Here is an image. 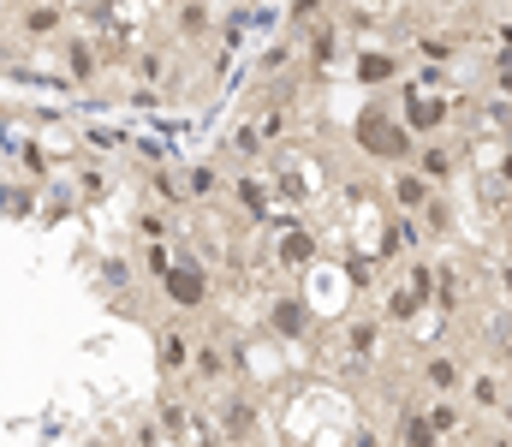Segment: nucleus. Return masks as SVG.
I'll return each instance as SVG.
<instances>
[{"label": "nucleus", "instance_id": "nucleus-1", "mask_svg": "<svg viewBox=\"0 0 512 447\" xmlns=\"http://www.w3.org/2000/svg\"><path fill=\"white\" fill-rule=\"evenodd\" d=\"M352 144L364 149L370 161H393V167H399V161L411 167V155H417V138L405 132V120H399V114H387L382 102H370V108L352 120Z\"/></svg>", "mask_w": 512, "mask_h": 447}, {"label": "nucleus", "instance_id": "nucleus-2", "mask_svg": "<svg viewBox=\"0 0 512 447\" xmlns=\"http://www.w3.org/2000/svg\"><path fill=\"white\" fill-rule=\"evenodd\" d=\"M161 287V298L173 304V310H209V263L203 257H191V251H173V269L155 281Z\"/></svg>", "mask_w": 512, "mask_h": 447}, {"label": "nucleus", "instance_id": "nucleus-3", "mask_svg": "<svg viewBox=\"0 0 512 447\" xmlns=\"http://www.w3.org/2000/svg\"><path fill=\"white\" fill-rule=\"evenodd\" d=\"M399 120H405V132H411L417 144H429V138H447L453 102H447V96H429V90H405V96H399Z\"/></svg>", "mask_w": 512, "mask_h": 447}, {"label": "nucleus", "instance_id": "nucleus-4", "mask_svg": "<svg viewBox=\"0 0 512 447\" xmlns=\"http://www.w3.org/2000/svg\"><path fill=\"white\" fill-rule=\"evenodd\" d=\"M209 412H215V424H221V436H227V442H251V436H256V418H262V412H256V400L245 394V388H221V394L209 400Z\"/></svg>", "mask_w": 512, "mask_h": 447}, {"label": "nucleus", "instance_id": "nucleus-5", "mask_svg": "<svg viewBox=\"0 0 512 447\" xmlns=\"http://www.w3.org/2000/svg\"><path fill=\"white\" fill-rule=\"evenodd\" d=\"M465 376H471V364H465V352H447V346H435V352H423V370H417V382H423V394H459L465 388Z\"/></svg>", "mask_w": 512, "mask_h": 447}, {"label": "nucleus", "instance_id": "nucleus-6", "mask_svg": "<svg viewBox=\"0 0 512 447\" xmlns=\"http://www.w3.org/2000/svg\"><path fill=\"white\" fill-rule=\"evenodd\" d=\"M239 376V364H233V346H221V340H197V352H191V382H203V388H227Z\"/></svg>", "mask_w": 512, "mask_h": 447}, {"label": "nucleus", "instance_id": "nucleus-7", "mask_svg": "<svg viewBox=\"0 0 512 447\" xmlns=\"http://www.w3.org/2000/svg\"><path fill=\"white\" fill-rule=\"evenodd\" d=\"M310 328H316V316H310V304H304L298 293H280L274 304H268V334H274V340L298 346V340H304Z\"/></svg>", "mask_w": 512, "mask_h": 447}, {"label": "nucleus", "instance_id": "nucleus-8", "mask_svg": "<svg viewBox=\"0 0 512 447\" xmlns=\"http://www.w3.org/2000/svg\"><path fill=\"white\" fill-rule=\"evenodd\" d=\"M411 167H417V173H423L435 191H447V185L459 179V144H447V138H429V144H417Z\"/></svg>", "mask_w": 512, "mask_h": 447}, {"label": "nucleus", "instance_id": "nucleus-9", "mask_svg": "<svg viewBox=\"0 0 512 447\" xmlns=\"http://www.w3.org/2000/svg\"><path fill=\"white\" fill-rule=\"evenodd\" d=\"M459 400L471 406V418H495L501 400H507V376H501V370H471L465 388H459Z\"/></svg>", "mask_w": 512, "mask_h": 447}, {"label": "nucleus", "instance_id": "nucleus-10", "mask_svg": "<svg viewBox=\"0 0 512 447\" xmlns=\"http://www.w3.org/2000/svg\"><path fill=\"white\" fill-rule=\"evenodd\" d=\"M191 352H197V340H191L185 328H173V322H167V328L155 334V364H161V376H167V382L191 376Z\"/></svg>", "mask_w": 512, "mask_h": 447}, {"label": "nucleus", "instance_id": "nucleus-11", "mask_svg": "<svg viewBox=\"0 0 512 447\" xmlns=\"http://www.w3.org/2000/svg\"><path fill=\"white\" fill-rule=\"evenodd\" d=\"M423 418H429V430H435L441 442H453V436L471 430V406H465L459 394H453V400H447V394H423Z\"/></svg>", "mask_w": 512, "mask_h": 447}, {"label": "nucleus", "instance_id": "nucleus-12", "mask_svg": "<svg viewBox=\"0 0 512 447\" xmlns=\"http://www.w3.org/2000/svg\"><path fill=\"white\" fill-rule=\"evenodd\" d=\"M18 36H24V42H54V36H66V6H60V0L24 6V12H18Z\"/></svg>", "mask_w": 512, "mask_h": 447}, {"label": "nucleus", "instance_id": "nucleus-13", "mask_svg": "<svg viewBox=\"0 0 512 447\" xmlns=\"http://www.w3.org/2000/svg\"><path fill=\"white\" fill-rule=\"evenodd\" d=\"M60 54H66V78H72V84H84V90H90V84L102 78V66H108L96 36H66V48H60Z\"/></svg>", "mask_w": 512, "mask_h": 447}, {"label": "nucleus", "instance_id": "nucleus-14", "mask_svg": "<svg viewBox=\"0 0 512 447\" xmlns=\"http://www.w3.org/2000/svg\"><path fill=\"white\" fill-rule=\"evenodd\" d=\"M316 257H322V239H316L310 227H286V233H280V245H274V263H280L286 275H304Z\"/></svg>", "mask_w": 512, "mask_h": 447}, {"label": "nucleus", "instance_id": "nucleus-15", "mask_svg": "<svg viewBox=\"0 0 512 447\" xmlns=\"http://www.w3.org/2000/svg\"><path fill=\"white\" fill-rule=\"evenodd\" d=\"M429 197H435V185H429L417 167H393V179H387V203H393L399 215H417Z\"/></svg>", "mask_w": 512, "mask_h": 447}, {"label": "nucleus", "instance_id": "nucleus-16", "mask_svg": "<svg viewBox=\"0 0 512 447\" xmlns=\"http://www.w3.org/2000/svg\"><path fill=\"white\" fill-rule=\"evenodd\" d=\"M173 36L179 42H209L215 36V0H179L173 6Z\"/></svg>", "mask_w": 512, "mask_h": 447}, {"label": "nucleus", "instance_id": "nucleus-17", "mask_svg": "<svg viewBox=\"0 0 512 447\" xmlns=\"http://www.w3.org/2000/svg\"><path fill=\"white\" fill-rule=\"evenodd\" d=\"M227 191H233V203H239V215H245V221H262V215L274 209V197H268V185L256 179L251 167H239V173L227 179Z\"/></svg>", "mask_w": 512, "mask_h": 447}, {"label": "nucleus", "instance_id": "nucleus-18", "mask_svg": "<svg viewBox=\"0 0 512 447\" xmlns=\"http://www.w3.org/2000/svg\"><path fill=\"white\" fill-rule=\"evenodd\" d=\"M221 191H227L221 161H191V167H185V203H215Z\"/></svg>", "mask_w": 512, "mask_h": 447}, {"label": "nucleus", "instance_id": "nucleus-19", "mask_svg": "<svg viewBox=\"0 0 512 447\" xmlns=\"http://www.w3.org/2000/svg\"><path fill=\"white\" fill-rule=\"evenodd\" d=\"M393 447H441V436H435V430H429V418H423V400L399 406V424H393Z\"/></svg>", "mask_w": 512, "mask_h": 447}, {"label": "nucleus", "instance_id": "nucleus-20", "mask_svg": "<svg viewBox=\"0 0 512 447\" xmlns=\"http://www.w3.org/2000/svg\"><path fill=\"white\" fill-rule=\"evenodd\" d=\"M352 78L370 84V90H382V84L399 78V54H387V48H364V54L352 60Z\"/></svg>", "mask_w": 512, "mask_h": 447}, {"label": "nucleus", "instance_id": "nucleus-21", "mask_svg": "<svg viewBox=\"0 0 512 447\" xmlns=\"http://www.w3.org/2000/svg\"><path fill=\"white\" fill-rule=\"evenodd\" d=\"M441 316H459L465 310V275H459V263H435V298H429Z\"/></svg>", "mask_w": 512, "mask_h": 447}, {"label": "nucleus", "instance_id": "nucleus-22", "mask_svg": "<svg viewBox=\"0 0 512 447\" xmlns=\"http://www.w3.org/2000/svg\"><path fill=\"white\" fill-rule=\"evenodd\" d=\"M346 352H352V364H376V352H382V316H358L346 328Z\"/></svg>", "mask_w": 512, "mask_h": 447}, {"label": "nucleus", "instance_id": "nucleus-23", "mask_svg": "<svg viewBox=\"0 0 512 447\" xmlns=\"http://www.w3.org/2000/svg\"><path fill=\"white\" fill-rule=\"evenodd\" d=\"M453 54H459V36L453 30H423L417 36V60L423 66H453Z\"/></svg>", "mask_w": 512, "mask_h": 447}, {"label": "nucleus", "instance_id": "nucleus-24", "mask_svg": "<svg viewBox=\"0 0 512 447\" xmlns=\"http://www.w3.org/2000/svg\"><path fill=\"white\" fill-rule=\"evenodd\" d=\"M0 215H6V221H30V215H36V185L0 179Z\"/></svg>", "mask_w": 512, "mask_h": 447}, {"label": "nucleus", "instance_id": "nucleus-25", "mask_svg": "<svg viewBox=\"0 0 512 447\" xmlns=\"http://www.w3.org/2000/svg\"><path fill=\"white\" fill-rule=\"evenodd\" d=\"M227 149H233V161H262V155H268V138H262L256 120H239L233 138H227Z\"/></svg>", "mask_w": 512, "mask_h": 447}, {"label": "nucleus", "instance_id": "nucleus-26", "mask_svg": "<svg viewBox=\"0 0 512 447\" xmlns=\"http://www.w3.org/2000/svg\"><path fill=\"white\" fill-rule=\"evenodd\" d=\"M417 221H423V239H447V233H453V203L435 191V197L417 209Z\"/></svg>", "mask_w": 512, "mask_h": 447}, {"label": "nucleus", "instance_id": "nucleus-27", "mask_svg": "<svg viewBox=\"0 0 512 447\" xmlns=\"http://www.w3.org/2000/svg\"><path fill=\"white\" fill-rule=\"evenodd\" d=\"M126 66H131V78H137V90H149V84L167 78V54H161V48H137Z\"/></svg>", "mask_w": 512, "mask_h": 447}, {"label": "nucleus", "instance_id": "nucleus-28", "mask_svg": "<svg viewBox=\"0 0 512 447\" xmlns=\"http://www.w3.org/2000/svg\"><path fill=\"white\" fill-rule=\"evenodd\" d=\"M376 269H382V263H376L370 251H346V287H352L358 298L376 293Z\"/></svg>", "mask_w": 512, "mask_h": 447}, {"label": "nucleus", "instance_id": "nucleus-29", "mask_svg": "<svg viewBox=\"0 0 512 447\" xmlns=\"http://www.w3.org/2000/svg\"><path fill=\"white\" fill-rule=\"evenodd\" d=\"M411 316H417V293H411V287L399 281V287H393V293L382 298V322H399V328H405Z\"/></svg>", "mask_w": 512, "mask_h": 447}, {"label": "nucleus", "instance_id": "nucleus-30", "mask_svg": "<svg viewBox=\"0 0 512 447\" xmlns=\"http://www.w3.org/2000/svg\"><path fill=\"white\" fill-rule=\"evenodd\" d=\"M167 233H173V215L167 209H137V239L143 245H161Z\"/></svg>", "mask_w": 512, "mask_h": 447}, {"label": "nucleus", "instance_id": "nucleus-31", "mask_svg": "<svg viewBox=\"0 0 512 447\" xmlns=\"http://www.w3.org/2000/svg\"><path fill=\"white\" fill-rule=\"evenodd\" d=\"M137 269H143L149 281H161V275L173 269V245H167V239H161V245H143V251H137Z\"/></svg>", "mask_w": 512, "mask_h": 447}, {"label": "nucleus", "instance_id": "nucleus-32", "mask_svg": "<svg viewBox=\"0 0 512 447\" xmlns=\"http://www.w3.org/2000/svg\"><path fill=\"white\" fill-rule=\"evenodd\" d=\"M131 281H137V263H131V257H102V287L131 293Z\"/></svg>", "mask_w": 512, "mask_h": 447}, {"label": "nucleus", "instance_id": "nucleus-33", "mask_svg": "<svg viewBox=\"0 0 512 447\" xmlns=\"http://www.w3.org/2000/svg\"><path fill=\"white\" fill-rule=\"evenodd\" d=\"M18 167H24V185H42V179H48V155H42V144H18Z\"/></svg>", "mask_w": 512, "mask_h": 447}, {"label": "nucleus", "instance_id": "nucleus-34", "mask_svg": "<svg viewBox=\"0 0 512 447\" xmlns=\"http://www.w3.org/2000/svg\"><path fill=\"white\" fill-rule=\"evenodd\" d=\"M78 191H84V197H102V191H108V173H102L96 161H84V167H78Z\"/></svg>", "mask_w": 512, "mask_h": 447}, {"label": "nucleus", "instance_id": "nucleus-35", "mask_svg": "<svg viewBox=\"0 0 512 447\" xmlns=\"http://www.w3.org/2000/svg\"><path fill=\"white\" fill-rule=\"evenodd\" d=\"M495 358H501V376H512V328L495 334Z\"/></svg>", "mask_w": 512, "mask_h": 447}, {"label": "nucleus", "instance_id": "nucleus-36", "mask_svg": "<svg viewBox=\"0 0 512 447\" xmlns=\"http://www.w3.org/2000/svg\"><path fill=\"white\" fill-rule=\"evenodd\" d=\"M489 78H495V90H507V96H512V54L495 60V72H489Z\"/></svg>", "mask_w": 512, "mask_h": 447}, {"label": "nucleus", "instance_id": "nucleus-37", "mask_svg": "<svg viewBox=\"0 0 512 447\" xmlns=\"http://www.w3.org/2000/svg\"><path fill=\"white\" fill-rule=\"evenodd\" d=\"M352 447H387V442L370 430V424H358V430H352Z\"/></svg>", "mask_w": 512, "mask_h": 447}, {"label": "nucleus", "instance_id": "nucleus-38", "mask_svg": "<svg viewBox=\"0 0 512 447\" xmlns=\"http://www.w3.org/2000/svg\"><path fill=\"white\" fill-rule=\"evenodd\" d=\"M495 418H501V430H512V382H507V400H501V412H495Z\"/></svg>", "mask_w": 512, "mask_h": 447}, {"label": "nucleus", "instance_id": "nucleus-39", "mask_svg": "<svg viewBox=\"0 0 512 447\" xmlns=\"http://www.w3.org/2000/svg\"><path fill=\"white\" fill-rule=\"evenodd\" d=\"M483 447H512V430H495V436H489Z\"/></svg>", "mask_w": 512, "mask_h": 447}, {"label": "nucleus", "instance_id": "nucleus-40", "mask_svg": "<svg viewBox=\"0 0 512 447\" xmlns=\"http://www.w3.org/2000/svg\"><path fill=\"white\" fill-rule=\"evenodd\" d=\"M507 245H512V215H507Z\"/></svg>", "mask_w": 512, "mask_h": 447}, {"label": "nucleus", "instance_id": "nucleus-41", "mask_svg": "<svg viewBox=\"0 0 512 447\" xmlns=\"http://www.w3.org/2000/svg\"><path fill=\"white\" fill-rule=\"evenodd\" d=\"M441 6H459V0H441Z\"/></svg>", "mask_w": 512, "mask_h": 447}, {"label": "nucleus", "instance_id": "nucleus-42", "mask_svg": "<svg viewBox=\"0 0 512 447\" xmlns=\"http://www.w3.org/2000/svg\"><path fill=\"white\" fill-rule=\"evenodd\" d=\"M90 447H108V442H90Z\"/></svg>", "mask_w": 512, "mask_h": 447}]
</instances>
